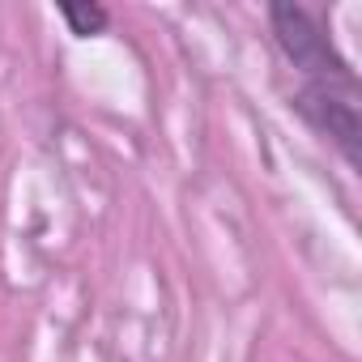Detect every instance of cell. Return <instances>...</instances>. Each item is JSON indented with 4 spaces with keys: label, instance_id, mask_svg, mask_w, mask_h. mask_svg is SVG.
Wrapping results in <instances>:
<instances>
[{
    "label": "cell",
    "instance_id": "7a4b0ae2",
    "mask_svg": "<svg viewBox=\"0 0 362 362\" xmlns=\"http://www.w3.org/2000/svg\"><path fill=\"white\" fill-rule=\"evenodd\" d=\"M60 18L69 22V30L73 35H81V39H90V35H103L107 30V9L103 5H64L60 9Z\"/></svg>",
    "mask_w": 362,
    "mask_h": 362
},
{
    "label": "cell",
    "instance_id": "6da1fadb",
    "mask_svg": "<svg viewBox=\"0 0 362 362\" xmlns=\"http://www.w3.org/2000/svg\"><path fill=\"white\" fill-rule=\"evenodd\" d=\"M273 39L281 56L303 73L307 94H358V77L345 64V56L332 47V39L320 30V22L298 5H273L269 9Z\"/></svg>",
    "mask_w": 362,
    "mask_h": 362
}]
</instances>
